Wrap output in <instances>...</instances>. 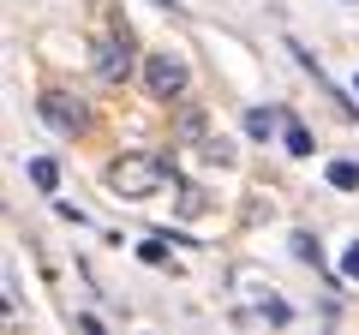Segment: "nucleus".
I'll return each instance as SVG.
<instances>
[{
  "instance_id": "f257e3e1",
  "label": "nucleus",
  "mask_w": 359,
  "mask_h": 335,
  "mask_svg": "<svg viewBox=\"0 0 359 335\" xmlns=\"http://www.w3.org/2000/svg\"><path fill=\"white\" fill-rule=\"evenodd\" d=\"M162 186H168L162 156H120V162H108V192L114 198H150Z\"/></svg>"
},
{
  "instance_id": "f03ea898",
  "label": "nucleus",
  "mask_w": 359,
  "mask_h": 335,
  "mask_svg": "<svg viewBox=\"0 0 359 335\" xmlns=\"http://www.w3.org/2000/svg\"><path fill=\"white\" fill-rule=\"evenodd\" d=\"M144 84H150L156 96H180L186 90V66H180L174 54H150V60H144Z\"/></svg>"
},
{
  "instance_id": "7ed1b4c3",
  "label": "nucleus",
  "mask_w": 359,
  "mask_h": 335,
  "mask_svg": "<svg viewBox=\"0 0 359 335\" xmlns=\"http://www.w3.org/2000/svg\"><path fill=\"white\" fill-rule=\"evenodd\" d=\"M36 108H42V114H48L60 132H84V108H78L66 90H48V96H36Z\"/></svg>"
},
{
  "instance_id": "20e7f679",
  "label": "nucleus",
  "mask_w": 359,
  "mask_h": 335,
  "mask_svg": "<svg viewBox=\"0 0 359 335\" xmlns=\"http://www.w3.org/2000/svg\"><path fill=\"white\" fill-rule=\"evenodd\" d=\"M264 323H294V306L287 299H264V306H252V311H233V329H264Z\"/></svg>"
},
{
  "instance_id": "39448f33",
  "label": "nucleus",
  "mask_w": 359,
  "mask_h": 335,
  "mask_svg": "<svg viewBox=\"0 0 359 335\" xmlns=\"http://www.w3.org/2000/svg\"><path fill=\"white\" fill-rule=\"evenodd\" d=\"M30 186H36V192H54V186H60V162H54V156H30Z\"/></svg>"
},
{
  "instance_id": "423d86ee",
  "label": "nucleus",
  "mask_w": 359,
  "mask_h": 335,
  "mask_svg": "<svg viewBox=\"0 0 359 335\" xmlns=\"http://www.w3.org/2000/svg\"><path fill=\"white\" fill-rule=\"evenodd\" d=\"M96 66H102L108 78H126V42H102V48H96Z\"/></svg>"
},
{
  "instance_id": "0eeeda50",
  "label": "nucleus",
  "mask_w": 359,
  "mask_h": 335,
  "mask_svg": "<svg viewBox=\"0 0 359 335\" xmlns=\"http://www.w3.org/2000/svg\"><path fill=\"white\" fill-rule=\"evenodd\" d=\"M330 186H335V192H359V162H347V156L330 162Z\"/></svg>"
},
{
  "instance_id": "6e6552de",
  "label": "nucleus",
  "mask_w": 359,
  "mask_h": 335,
  "mask_svg": "<svg viewBox=\"0 0 359 335\" xmlns=\"http://www.w3.org/2000/svg\"><path fill=\"white\" fill-rule=\"evenodd\" d=\"M311 150H318V138H311L299 120H287V156H311Z\"/></svg>"
},
{
  "instance_id": "1a4fd4ad",
  "label": "nucleus",
  "mask_w": 359,
  "mask_h": 335,
  "mask_svg": "<svg viewBox=\"0 0 359 335\" xmlns=\"http://www.w3.org/2000/svg\"><path fill=\"white\" fill-rule=\"evenodd\" d=\"M276 120H282V114H269V108H252V114H245V132H252V138H269V132H276Z\"/></svg>"
},
{
  "instance_id": "9d476101",
  "label": "nucleus",
  "mask_w": 359,
  "mask_h": 335,
  "mask_svg": "<svg viewBox=\"0 0 359 335\" xmlns=\"http://www.w3.org/2000/svg\"><path fill=\"white\" fill-rule=\"evenodd\" d=\"M138 258L144 264H168V240L156 233V240H138Z\"/></svg>"
},
{
  "instance_id": "9b49d317",
  "label": "nucleus",
  "mask_w": 359,
  "mask_h": 335,
  "mask_svg": "<svg viewBox=\"0 0 359 335\" xmlns=\"http://www.w3.org/2000/svg\"><path fill=\"white\" fill-rule=\"evenodd\" d=\"M294 258H306V264H323V252H318V240H311V233H294Z\"/></svg>"
},
{
  "instance_id": "f8f14e48",
  "label": "nucleus",
  "mask_w": 359,
  "mask_h": 335,
  "mask_svg": "<svg viewBox=\"0 0 359 335\" xmlns=\"http://www.w3.org/2000/svg\"><path fill=\"white\" fill-rule=\"evenodd\" d=\"M341 275H347V282H359V245H347V252H341Z\"/></svg>"
},
{
  "instance_id": "ddd939ff",
  "label": "nucleus",
  "mask_w": 359,
  "mask_h": 335,
  "mask_svg": "<svg viewBox=\"0 0 359 335\" xmlns=\"http://www.w3.org/2000/svg\"><path fill=\"white\" fill-rule=\"evenodd\" d=\"M353 90H359V78H353Z\"/></svg>"
},
{
  "instance_id": "4468645a",
  "label": "nucleus",
  "mask_w": 359,
  "mask_h": 335,
  "mask_svg": "<svg viewBox=\"0 0 359 335\" xmlns=\"http://www.w3.org/2000/svg\"><path fill=\"white\" fill-rule=\"evenodd\" d=\"M353 6H359V0H353Z\"/></svg>"
}]
</instances>
